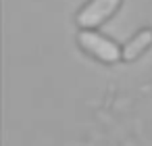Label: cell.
I'll use <instances>...</instances> for the list:
<instances>
[{
  "instance_id": "cell-2",
  "label": "cell",
  "mask_w": 152,
  "mask_h": 146,
  "mask_svg": "<svg viewBox=\"0 0 152 146\" xmlns=\"http://www.w3.org/2000/svg\"><path fill=\"white\" fill-rule=\"evenodd\" d=\"M79 42H81L90 52H94L96 56H100V59H104V61H117V56H119L117 46L110 44L108 40L96 36V34H81V36H79Z\"/></svg>"
},
{
  "instance_id": "cell-1",
  "label": "cell",
  "mask_w": 152,
  "mask_h": 146,
  "mask_svg": "<svg viewBox=\"0 0 152 146\" xmlns=\"http://www.w3.org/2000/svg\"><path fill=\"white\" fill-rule=\"evenodd\" d=\"M117 7H119V0H94V2H90L81 11L79 23L81 25H94V23L106 19Z\"/></svg>"
},
{
  "instance_id": "cell-3",
  "label": "cell",
  "mask_w": 152,
  "mask_h": 146,
  "mask_svg": "<svg viewBox=\"0 0 152 146\" xmlns=\"http://www.w3.org/2000/svg\"><path fill=\"white\" fill-rule=\"evenodd\" d=\"M150 42H152V34H150V32H142L135 40H131V42L125 46L123 54H125L127 59H133V56H137V54H140V52L150 44Z\"/></svg>"
}]
</instances>
